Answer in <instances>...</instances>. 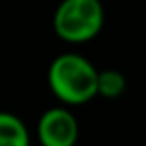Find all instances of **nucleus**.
<instances>
[{
  "label": "nucleus",
  "mask_w": 146,
  "mask_h": 146,
  "mask_svg": "<svg viewBox=\"0 0 146 146\" xmlns=\"http://www.w3.org/2000/svg\"><path fill=\"white\" fill-rule=\"evenodd\" d=\"M96 78L98 68L85 56L76 52L56 56L46 72L52 94L67 107L83 106L96 98Z\"/></svg>",
  "instance_id": "1"
},
{
  "label": "nucleus",
  "mask_w": 146,
  "mask_h": 146,
  "mask_svg": "<svg viewBox=\"0 0 146 146\" xmlns=\"http://www.w3.org/2000/svg\"><path fill=\"white\" fill-rule=\"evenodd\" d=\"M106 11L100 0H61L54 11L52 28L61 41L83 44L102 32Z\"/></svg>",
  "instance_id": "2"
},
{
  "label": "nucleus",
  "mask_w": 146,
  "mask_h": 146,
  "mask_svg": "<svg viewBox=\"0 0 146 146\" xmlns=\"http://www.w3.org/2000/svg\"><path fill=\"white\" fill-rule=\"evenodd\" d=\"M37 139L41 146H76L80 124L67 106H54L37 120Z\"/></svg>",
  "instance_id": "3"
},
{
  "label": "nucleus",
  "mask_w": 146,
  "mask_h": 146,
  "mask_svg": "<svg viewBox=\"0 0 146 146\" xmlns=\"http://www.w3.org/2000/svg\"><path fill=\"white\" fill-rule=\"evenodd\" d=\"M30 129L19 115L0 111V146H30Z\"/></svg>",
  "instance_id": "4"
},
{
  "label": "nucleus",
  "mask_w": 146,
  "mask_h": 146,
  "mask_svg": "<svg viewBox=\"0 0 146 146\" xmlns=\"http://www.w3.org/2000/svg\"><path fill=\"white\" fill-rule=\"evenodd\" d=\"M126 76L117 68H104L98 70L96 78V96H102L106 100H115L126 91Z\"/></svg>",
  "instance_id": "5"
},
{
  "label": "nucleus",
  "mask_w": 146,
  "mask_h": 146,
  "mask_svg": "<svg viewBox=\"0 0 146 146\" xmlns=\"http://www.w3.org/2000/svg\"><path fill=\"white\" fill-rule=\"evenodd\" d=\"M76 146H78V144H76Z\"/></svg>",
  "instance_id": "6"
}]
</instances>
